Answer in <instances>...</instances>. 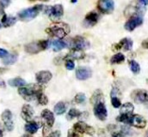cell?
<instances>
[{
    "mask_svg": "<svg viewBox=\"0 0 148 137\" xmlns=\"http://www.w3.org/2000/svg\"><path fill=\"white\" fill-rule=\"evenodd\" d=\"M46 32L49 35L56 37L58 39H63L70 33V27L62 22H56L51 27L46 29Z\"/></svg>",
    "mask_w": 148,
    "mask_h": 137,
    "instance_id": "6da1fadb",
    "label": "cell"
},
{
    "mask_svg": "<svg viewBox=\"0 0 148 137\" xmlns=\"http://www.w3.org/2000/svg\"><path fill=\"white\" fill-rule=\"evenodd\" d=\"M42 92V87L40 85L32 84L27 87H21L18 89V94L27 101H31L36 98L37 94Z\"/></svg>",
    "mask_w": 148,
    "mask_h": 137,
    "instance_id": "7a4b0ae2",
    "label": "cell"
},
{
    "mask_svg": "<svg viewBox=\"0 0 148 137\" xmlns=\"http://www.w3.org/2000/svg\"><path fill=\"white\" fill-rule=\"evenodd\" d=\"M43 9H44V6L41 4H38L34 7L25 9L18 13V18L23 22H29L35 19Z\"/></svg>",
    "mask_w": 148,
    "mask_h": 137,
    "instance_id": "3957f363",
    "label": "cell"
},
{
    "mask_svg": "<svg viewBox=\"0 0 148 137\" xmlns=\"http://www.w3.org/2000/svg\"><path fill=\"white\" fill-rule=\"evenodd\" d=\"M50 45V41L47 40H40L31 42L25 45V51L26 52L29 54H37L41 51H44L47 49Z\"/></svg>",
    "mask_w": 148,
    "mask_h": 137,
    "instance_id": "277c9868",
    "label": "cell"
},
{
    "mask_svg": "<svg viewBox=\"0 0 148 137\" xmlns=\"http://www.w3.org/2000/svg\"><path fill=\"white\" fill-rule=\"evenodd\" d=\"M45 13L52 19L58 20L64 15V8L61 4H55L53 6H47L44 7Z\"/></svg>",
    "mask_w": 148,
    "mask_h": 137,
    "instance_id": "5b68a950",
    "label": "cell"
},
{
    "mask_svg": "<svg viewBox=\"0 0 148 137\" xmlns=\"http://www.w3.org/2000/svg\"><path fill=\"white\" fill-rule=\"evenodd\" d=\"M97 9L103 14H110L114 9V0H98Z\"/></svg>",
    "mask_w": 148,
    "mask_h": 137,
    "instance_id": "8992f818",
    "label": "cell"
},
{
    "mask_svg": "<svg viewBox=\"0 0 148 137\" xmlns=\"http://www.w3.org/2000/svg\"><path fill=\"white\" fill-rule=\"evenodd\" d=\"M142 23H143V18L141 17V16H133L125 23V29L131 32L134 30L137 27L140 26Z\"/></svg>",
    "mask_w": 148,
    "mask_h": 137,
    "instance_id": "52a82bcc",
    "label": "cell"
},
{
    "mask_svg": "<svg viewBox=\"0 0 148 137\" xmlns=\"http://www.w3.org/2000/svg\"><path fill=\"white\" fill-rule=\"evenodd\" d=\"M70 45L73 49H80L84 50L87 49L90 46V43L88 40H86L84 37L81 36H76L75 38L71 39Z\"/></svg>",
    "mask_w": 148,
    "mask_h": 137,
    "instance_id": "ba28073f",
    "label": "cell"
},
{
    "mask_svg": "<svg viewBox=\"0 0 148 137\" xmlns=\"http://www.w3.org/2000/svg\"><path fill=\"white\" fill-rule=\"evenodd\" d=\"M73 129L75 131H77V133H85L88 134L90 136L94 135L95 133V130L94 128H92L91 126H89L88 124H86L84 122H77L74 124Z\"/></svg>",
    "mask_w": 148,
    "mask_h": 137,
    "instance_id": "9c48e42d",
    "label": "cell"
},
{
    "mask_svg": "<svg viewBox=\"0 0 148 137\" xmlns=\"http://www.w3.org/2000/svg\"><path fill=\"white\" fill-rule=\"evenodd\" d=\"M94 114L99 120L104 121L107 118L108 112H107V109H106L103 102L97 103V104H95V106H94Z\"/></svg>",
    "mask_w": 148,
    "mask_h": 137,
    "instance_id": "30bf717a",
    "label": "cell"
},
{
    "mask_svg": "<svg viewBox=\"0 0 148 137\" xmlns=\"http://www.w3.org/2000/svg\"><path fill=\"white\" fill-rule=\"evenodd\" d=\"M98 20H99V15L96 11H90L85 16L84 21V26L86 28L93 27L97 23Z\"/></svg>",
    "mask_w": 148,
    "mask_h": 137,
    "instance_id": "8fae6325",
    "label": "cell"
},
{
    "mask_svg": "<svg viewBox=\"0 0 148 137\" xmlns=\"http://www.w3.org/2000/svg\"><path fill=\"white\" fill-rule=\"evenodd\" d=\"M133 48V40L128 38L122 39L118 44H115L112 46L113 51H118L123 49L125 51H130Z\"/></svg>",
    "mask_w": 148,
    "mask_h": 137,
    "instance_id": "7c38bea8",
    "label": "cell"
},
{
    "mask_svg": "<svg viewBox=\"0 0 148 137\" xmlns=\"http://www.w3.org/2000/svg\"><path fill=\"white\" fill-rule=\"evenodd\" d=\"M2 120H3L7 130L12 131L14 129V123H13V119H12V113L10 110H5L2 113Z\"/></svg>",
    "mask_w": 148,
    "mask_h": 137,
    "instance_id": "4fadbf2b",
    "label": "cell"
},
{
    "mask_svg": "<svg viewBox=\"0 0 148 137\" xmlns=\"http://www.w3.org/2000/svg\"><path fill=\"white\" fill-rule=\"evenodd\" d=\"M132 99L139 104L148 102V93L145 90H135L132 93Z\"/></svg>",
    "mask_w": 148,
    "mask_h": 137,
    "instance_id": "5bb4252c",
    "label": "cell"
},
{
    "mask_svg": "<svg viewBox=\"0 0 148 137\" xmlns=\"http://www.w3.org/2000/svg\"><path fill=\"white\" fill-rule=\"evenodd\" d=\"M129 124H131L136 128H139V129H143L147 125V121L143 117H141L140 115H132L130 117Z\"/></svg>",
    "mask_w": 148,
    "mask_h": 137,
    "instance_id": "9a60e30c",
    "label": "cell"
},
{
    "mask_svg": "<svg viewBox=\"0 0 148 137\" xmlns=\"http://www.w3.org/2000/svg\"><path fill=\"white\" fill-rule=\"evenodd\" d=\"M53 77V75L48 70H42L38 72L36 75V81L40 84H46Z\"/></svg>",
    "mask_w": 148,
    "mask_h": 137,
    "instance_id": "2e32d148",
    "label": "cell"
},
{
    "mask_svg": "<svg viewBox=\"0 0 148 137\" xmlns=\"http://www.w3.org/2000/svg\"><path fill=\"white\" fill-rule=\"evenodd\" d=\"M92 75L91 69L87 67H79L76 70V77L78 80L84 81L90 78Z\"/></svg>",
    "mask_w": 148,
    "mask_h": 137,
    "instance_id": "e0dca14e",
    "label": "cell"
},
{
    "mask_svg": "<svg viewBox=\"0 0 148 137\" xmlns=\"http://www.w3.org/2000/svg\"><path fill=\"white\" fill-rule=\"evenodd\" d=\"M22 117L27 121V122H30L34 117V109L31 105L29 104H24L22 108Z\"/></svg>",
    "mask_w": 148,
    "mask_h": 137,
    "instance_id": "ac0fdd59",
    "label": "cell"
},
{
    "mask_svg": "<svg viewBox=\"0 0 148 137\" xmlns=\"http://www.w3.org/2000/svg\"><path fill=\"white\" fill-rule=\"evenodd\" d=\"M41 117L45 120L46 124L47 125L48 128H51L53 125V123H54V116H53V113L51 111H49L47 109L43 110L42 112H41Z\"/></svg>",
    "mask_w": 148,
    "mask_h": 137,
    "instance_id": "d6986e66",
    "label": "cell"
},
{
    "mask_svg": "<svg viewBox=\"0 0 148 137\" xmlns=\"http://www.w3.org/2000/svg\"><path fill=\"white\" fill-rule=\"evenodd\" d=\"M85 57V53L83 52V50L80 49H72L71 52L66 55V58L68 59H76V60H79V59H83Z\"/></svg>",
    "mask_w": 148,
    "mask_h": 137,
    "instance_id": "ffe728a7",
    "label": "cell"
},
{
    "mask_svg": "<svg viewBox=\"0 0 148 137\" xmlns=\"http://www.w3.org/2000/svg\"><path fill=\"white\" fill-rule=\"evenodd\" d=\"M104 98H103V92L100 89H97L94 92V94H92L91 98H90V102L93 104H96L97 103L103 102Z\"/></svg>",
    "mask_w": 148,
    "mask_h": 137,
    "instance_id": "44dd1931",
    "label": "cell"
},
{
    "mask_svg": "<svg viewBox=\"0 0 148 137\" xmlns=\"http://www.w3.org/2000/svg\"><path fill=\"white\" fill-rule=\"evenodd\" d=\"M16 22V17H14V16H8L5 14L3 15L2 24L3 25V27L8 28V27L13 26Z\"/></svg>",
    "mask_w": 148,
    "mask_h": 137,
    "instance_id": "7402d4cb",
    "label": "cell"
},
{
    "mask_svg": "<svg viewBox=\"0 0 148 137\" xmlns=\"http://www.w3.org/2000/svg\"><path fill=\"white\" fill-rule=\"evenodd\" d=\"M52 46H53V50L54 52H59V51H61L64 48H66L67 46V45L64 40L60 39L53 40V42L52 43Z\"/></svg>",
    "mask_w": 148,
    "mask_h": 137,
    "instance_id": "603a6c76",
    "label": "cell"
},
{
    "mask_svg": "<svg viewBox=\"0 0 148 137\" xmlns=\"http://www.w3.org/2000/svg\"><path fill=\"white\" fill-rule=\"evenodd\" d=\"M134 110V107L133 104H131V103H125L121 107L120 112H121V114H124V115H132Z\"/></svg>",
    "mask_w": 148,
    "mask_h": 137,
    "instance_id": "cb8c5ba5",
    "label": "cell"
},
{
    "mask_svg": "<svg viewBox=\"0 0 148 137\" xmlns=\"http://www.w3.org/2000/svg\"><path fill=\"white\" fill-rule=\"evenodd\" d=\"M39 127H40L39 124L36 122H29L25 125V130L29 132V134H35L37 132Z\"/></svg>",
    "mask_w": 148,
    "mask_h": 137,
    "instance_id": "d4e9b609",
    "label": "cell"
},
{
    "mask_svg": "<svg viewBox=\"0 0 148 137\" xmlns=\"http://www.w3.org/2000/svg\"><path fill=\"white\" fill-rule=\"evenodd\" d=\"M8 83L11 87H23L26 84V81L20 77H16V78L9 80Z\"/></svg>",
    "mask_w": 148,
    "mask_h": 137,
    "instance_id": "484cf974",
    "label": "cell"
},
{
    "mask_svg": "<svg viewBox=\"0 0 148 137\" xmlns=\"http://www.w3.org/2000/svg\"><path fill=\"white\" fill-rule=\"evenodd\" d=\"M125 60V56L119 52V53H116L114 54L110 59V63L112 64H121L122 62H124Z\"/></svg>",
    "mask_w": 148,
    "mask_h": 137,
    "instance_id": "4316f807",
    "label": "cell"
},
{
    "mask_svg": "<svg viewBox=\"0 0 148 137\" xmlns=\"http://www.w3.org/2000/svg\"><path fill=\"white\" fill-rule=\"evenodd\" d=\"M17 60V55L16 54H9L3 60V63L4 65H11L14 64Z\"/></svg>",
    "mask_w": 148,
    "mask_h": 137,
    "instance_id": "83f0119b",
    "label": "cell"
},
{
    "mask_svg": "<svg viewBox=\"0 0 148 137\" xmlns=\"http://www.w3.org/2000/svg\"><path fill=\"white\" fill-rule=\"evenodd\" d=\"M66 111V105L64 102L57 103L54 106V112L57 115H61V114L65 113Z\"/></svg>",
    "mask_w": 148,
    "mask_h": 137,
    "instance_id": "f1b7e54d",
    "label": "cell"
},
{
    "mask_svg": "<svg viewBox=\"0 0 148 137\" xmlns=\"http://www.w3.org/2000/svg\"><path fill=\"white\" fill-rule=\"evenodd\" d=\"M129 66H130L131 71H132L134 74H139V73H140V64H139L136 61L131 60V61L129 62Z\"/></svg>",
    "mask_w": 148,
    "mask_h": 137,
    "instance_id": "f546056e",
    "label": "cell"
},
{
    "mask_svg": "<svg viewBox=\"0 0 148 137\" xmlns=\"http://www.w3.org/2000/svg\"><path fill=\"white\" fill-rule=\"evenodd\" d=\"M36 98L37 100H38V102L40 103V104H42V105H45V104H47L48 103V99H47V97L42 92H40V93H39V94H37Z\"/></svg>",
    "mask_w": 148,
    "mask_h": 137,
    "instance_id": "4dcf8cb0",
    "label": "cell"
},
{
    "mask_svg": "<svg viewBox=\"0 0 148 137\" xmlns=\"http://www.w3.org/2000/svg\"><path fill=\"white\" fill-rule=\"evenodd\" d=\"M82 112L77 111V109H71L68 112V119H73L74 117H78L81 115Z\"/></svg>",
    "mask_w": 148,
    "mask_h": 137,
    "instance_id": "1f68e13d",
    "label": "cell"
},
{
    "mask_svg": "<svg viewBox=\"0 0 148 137\" xmlns=\"http://www.w3.org/2000/svg\"><path fill=\"white\" fill-rule=\"evenodd\" d=\"M85 95H84V94H83V93H79V94H77L76 96H75V98H74V101L77 103V104H81V103H84L85 101Z\"/></svg>",
    "mask_w": 148,
    "mask_h": 137,
    "instance_id": "d6a6232c",
    "label": "cell"
},
{
    "mask_svg": "<svg viewBox=\"0 0 148 137\" xmlns=\"http://www.w3.org/2000/svg\"><path fill=\"white\" fill-rule=\"evenodd\" d=\"M111 103H112V105L114 108H119L121 105V100L117 97H111Z\"/></svg>",
    "mask_w": 148,
    "mask_h": 137,
    "instance_id": "836d02e7",
    "label": "cell"
},
{
    "mask_svg": "<svg viewBox=\"0 0 148 137\" xmlns=\"http://www.w3.org/2000/svg\"><path fill=\"white\" fill-rule=\"evenodd\" d=\"M66 68L69 70H73L75 68V64L72 59H68L66 62Z\"/></svg>",
    "mask_w": 148,
    "mask_h": 137,
    "instance_id": "e575fe53",
    "label": "cell"
},
{
    "mask_svg": "<svg viewBox=\"0 0 148 137\" xmlns=\"http://www.w3.org/2000/svg\"><path fill=\"white\" fill-rule=\"evenodd\" d=\"M10 3V0H0V5L3 8H7Z\"/></svg>",
    "mask_w": 148,
    "mask_h": 137,
    "instance_id": "d590c367",
    "label": "cell"
},
{
    "mask_svg": "<svg viewBox=\"0 0 148 137\" xmlns=\"http://www.w3.org/2000/svg\"><path fill=\"white\" fill-rule=\"evenodd\" d=\"M8 55H9V52L6 50L0 48V58H5Z\"/></svg>",
    "mask_w": 148,
    "mask_h": 137,
    "instance_id": "8d00e7d4",
    "label": "cell"
},
{
    "mask_svg": "<svg viewBox=\"0 0 148 137\" xmlns=\"http://www.w3.org/2000/svg\"><path fill=\"white\" fill-rule=\"evenodd\" d=\"M47 137H60V132L59 130L52 132L51 134H49Z\"/></svg>",
    "mask_w": 148,
    "mask_h": 137,
    "instance_id": "74e56055",
    "label": "cell"
},
{
    "mask_svg": "<svg viewBox=\"0 0 148 137\" xmlns=\"http://www.w3.org/2000/svg\"><path fill=\"white\" fill-rule=\"evenodd\" d=\"M68 137H80L79 135L77 134V131L75 130H70L69 131V134H68Z\"/></svg>",
    "mask_w": 148,
    "mask_h": 137,
    "instance_id": "f35d334b",
    "label": "cell"
},
{
    "mask_svg": "<svg viewBox=\"0 0 148 137\" xmlns=\"http://www.w3.org/2000/svg\"><path fill=\"white\" fill-rule=\"evenodd\" d=\"M119 91L116 87H113L112 91H111V97H117V94H118Z\"/></svg>",
    "mask_w": 148,
    "mask_h": 137,
    "instance_id": "ab89813d",
    "label": "cell"
},
{
    "mask_svg": "<svg viewBox=\"0 0 148 137\" xmlns=\"http://www.w3.org/2000/svg\"><path fill=\"white\" fill-rule=\"evenodd\" d=\"M142 46L146 49H148V39H145L143 42H142Z\"/></svg>",
    "mask_w": 148,
    "mask_h": 137,
    "instance_id": "60d3db41",
    "label": "cell"
},
{
    "mask_svg": "<svg viewBox=\"0 0 148 137\" xmlns=\"http://www.w3.org/2000/svg\"><path fill=\"white\" fill-rule=\"evenodd\" d=\"M0 87H5V82L2 79H0Z\"/></svg>",
    "mask_w": 148,
    "mask_h": 137,
    "instance_id": "b9f144b4",
    "label": "cell"
},
{
    "mask_svg": "<svg viewBox=\"0 0 148 137\" xmlns=\"http://www.w3.org/2000/svg\"><path fill=\"white\" fill-rule=\"evenodd\" d=\"M3 136V128L0 124V137Z\"/></svg>",
    "mask_w": 148,
    "mask_h": 137,
    "instance_id": "7bdbcfd3",
    "label": "cell"
},
{
    "mask_svg": "<svg viewBox=\"0 0 148 137\" xmlns=\"http://www.w3.org/2000/svg\"><path fill=\"white\" fill-rule=\"evenodd\" d=\"M139 1L144 5H148V0H139Z\"/></svg>",
    "mask_w": 148,
    "mask_h": 137,
    "instance_id": "ee69618b",
    "label": "cell"
},
{
    "mask_svg": "<svg viewBox=\"0 0 148 137\" xmlns=\"http://www.w3.org/2000/svg\"><path fill=\"white\" fill-rule=\"evenodd\" d=\"M8 70V68H0V74H3L4 72H6Z\"/></svg>",
    "mask_w": 148,
    "mask_h": 137,
    "instance_id": "f6af8a7d",
    "label": "cell"
},
{
    "mask_svg": "<svg viewBox=\"0 0 148 137\" xmlns=\"http://www.w3.org/2000/svg\"><path fill=\"white\" fill-rule=\"evenodd\" d=\"M112 137H121V136L120 135V134H114Z\"/></svg>",
    "mask_w": 148,
    "mask_h": 137,
    "instance_id": "bcb514c9",
    "label": "cell"
},
{
    "mask_svg": "<svg viewBox=\"0 0 148 137\" xmlns=\"http://www.w3.org/2000/svg\"><path fill=\"white\" fill-rule=\"evenodd\" d=\"M1 6V5H0ZM3 14V7H0V15Z\"/></svg>",
    "mask_w": 148,
    "mask_h": 137,
    "instance_id": "7dc6e473",
    "label": "cell"
},
{
    "mask_svg": "<svg viewBox=\"0 0 148 137\" xmlns=\"http://www.w3.org/2000/svg\"><path fill=\"white\" fill-rule=\"evenodd\" d=\"M22 137H33V136H31L30 135H23Z\"/></svg>",
    "mask_w": 148,
    "mask_h": 137,
    "instance_id": "c3c4849f",
    "label": "cell"
},
{
    "mask_svg": "<svg viewBox=\"0 0 148 137\" xmlns=\"http://www.w3.org/2000/svg\"><path fill=\"white\" fill-rule=\"evenodd\" d=\"M30 1H38V0H30ZM40 1H44V2H46V1H48V0H40Z\"/></svg>",
    "mask_w": 148,
    "mask_h": 137,
    "instance_id": "681fc988",
    "label": "cell"
},
{
    "mask_svg": "<svg viewBox=\"0 0 148 137\" xmlns=\"http://www.w3.org/2000/svg\"><path fill=\"white\" fill-rule=\"evenodd\" d=\"M145 137H148V131H147V133L146 134V136H145Z\"/></svg>",
    "mask_w": 148,
    "mask_h": 137,
    "instance_id": "f907efd6",
    "label": "cell"
},
{
    "mask_svg": "<svg viewBox=\"0 0 148 137\" xmlns=\"http://www.w3.org/2000/svg\"><path fill=\"white\" fill-rule=\"evenodd\" d=\"M2 25H3V24H1V22H0V28H2Z\"/></svg>",
    "mask_w": 148,
    "mask_h": 137,
    "instance_id": "816d5d0a",
    "label": "cell"
},
{
    "mask_svg": "<svg viewBox=\"0 0 148 137\" xmlns=\"http://www.w3.org/2000/svg\"><path fill=\"white\" fill-rule=\"evenodd\" d=\"M77 0H72V2H76Z\"/></svg>",
    "mask_w": 148,
    "mask_h": 137,
    "instance_id": "f5cc1de1",
    "label": "cell"
}]
</instances>
